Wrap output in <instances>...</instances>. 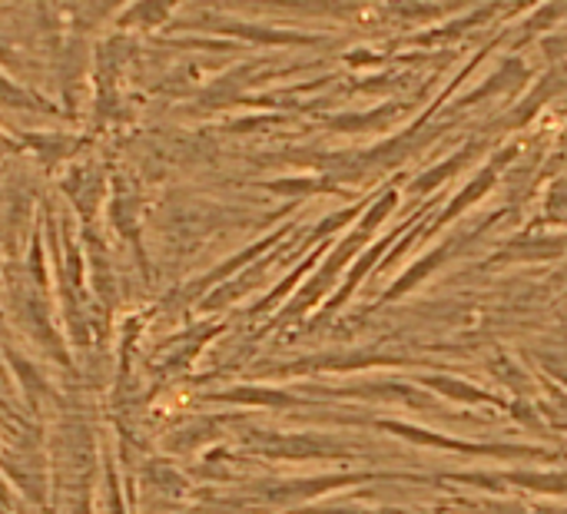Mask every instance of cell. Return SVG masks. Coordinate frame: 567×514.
<instances>
[{
  "label": "cell",
  "instance_id": "obj_1",
  "mask_svg": "<svg viewBox=\"0 0 567 514\" xmlns=\"http://www.w3.org/2000/svg\"><path fill=\"white\" fill-rule=\"evenodd\" d=\"M110 514H126L123 512V495H120V485H116V472L110 469Z\"/></svg>",
  "mask_w": 567,
  "mask_h": 514
}]
</instances>
